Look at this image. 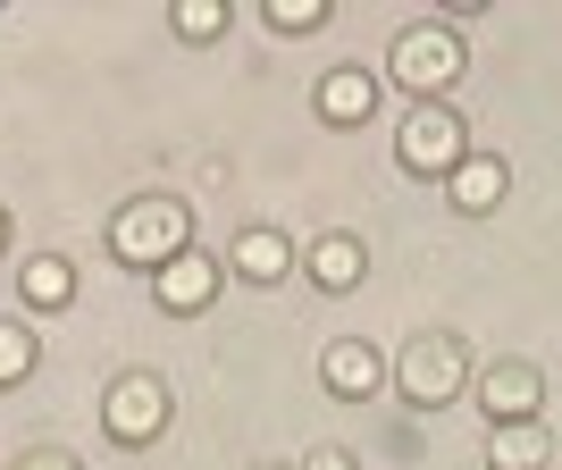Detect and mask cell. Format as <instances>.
Listing matches in <instances>:
<instances>
[{
    "mask_svg": "<svg viewBox=\"0 0 562 470\" xmlns=\"http://www.w3.org/2000/svg\"><path fill=\"white\" fill-rule=\"evenodd\" d=\"M110 253L135 260V269H168L177 253H193V211L168 202V193H143V202H126L110 219Z\"/></svg>",
    "mask_w": 562,
    "mask_h": 470,
    "instance_id": "6da1fadb",
    "label": "cell"
},
{
    "mask_svg": "<svg viewBox=\"0 0 562 470\" xmlns=\"http://www.w3.org/2000/svg\"><path fill=\"white\" fill-rule=\"evenodd\" d=\"M386 76H395L412 101H446V93H453V76H462V34H453L446 18L403 25L395 51H386Z\"/></svg>",
    "mask_w": 562,
    "mask_h": 470,
    "instance_id": "7a4b0ae2",
    "label": "cell"
},
{
    "mask_svg": "<svg viewBox=\"0 0 562 470\" xmlns=\"http://www.w3.org/2000/svg\"><path fill=\"white\" fill-rule=\"evenodd\" d=\"M395 160L412 177H453L470 160V135H462V118H453V101H412V118L395 126Z\"/></svg>",
    "mask_w": 562,
    "mask_h": 470,
    "instance_id": "3957f363",
    "label": "cell"
},
{
    "mask_svg": "<svg viewBox=\"0 0 562 470\" xmlns=\"http://www.w3.org/2000/svg\"><path fill=\"white\" fill-rule=\"evenodd\" d=\"M395 387L420 412H437V403H453L470 387V352H462V336H412L403 345V361H395Z\"/></svg>",
    "mask_w": 562,
    "mask_h": 470,
    "instance_id": "277c9868",
    "label": "cell"
},
{
    "mask_svg": "<svg viewBox=\"0 0 562 470\" xmlns=\"http://www.w3.org/2000/svg\"><path fill=\"white\" fill-rule=\"evenodd\" d=\"M168 412H177V403H168V378H151V370H126L110 395H101V428H110L117 446H151L168 428Z\"/></svg>",
    "mask_w": 562,
    "mask_h": 470,
    "instance_id": "5b68a950",
    "label": "cell"
},
{
    "mask_svg": "<svg viewBox=\"0 0 562 470\" xmlns=\"http://www.w3.org/2000/svg\"><path fill=\"white\" fill-rule=\"evenodd\" d=\"M479 403H487V428H504V421H538V412H546V378H538V361H487V370H479Z\"/></svg>",
    "mask_w": 562,
    "mask_h": 470,
    "instance_id": "8992f818",
    "label": "cell"
},
{
    "mask_svg": "<svg viewBox=\"0 0 562 470\" xmlns=\"http://www.w3.org/2000/svg\"><path fill=\"white\" fill-rule=\"evenodd\" d=\"M319 378H328V395H345V403H370L378 387H386V361H378V345H361V336H336L328 352H319Z\"/></svg>",
    "mask_w": 562,
    "mask_h": 470,
    "instance_id": "52a82bcc",
    "label": "cell"
},
{
    "mask_svg": "<svg viewBox=\"0 0 562 470\" xmlns=\"http://www.w3.org/2000/svg\"><path fill=\"white\" fill-rule=\"evenodd\" d=\"M218 278H227V269H218L211 253H177L160 269V311H177V320H193V311H211V294H218Z\"/></svg>",
    "mask_w": 562,
    "mask_h": 470,
    "instance_id": "ba28073f",
    "label": "cell"
},
{
    "mask_svg": "<svg viewBox=\"0 0 562 470\" xmlns=\"http://www.w3.org/2000/svg\"><path fill=\"white\" fill-rule=\"evenodd\" d=\"M319 118H328V126H370V118H378V76L361 68V59L328 68V76H319Z\"/></svg>",
    "mask_w": 562,
    "mask_h": 470,
    "instance_id": "9c48e42d",
    "label": "cell"
},
{
    "mask_svg": "<svg viewBox=\"0 0 562 470\" xmlns=\"http://www.w3.org/2000/svg\"><path fill=\"white\" fill-rule=\"evenodd\" d=\"M446 193H453V211H470V219H487L504 193H513V168H504V152H470L462 168L446 177Z\"/></svg>",
    "mask_w": 562,
    "mask_h": 470,
    "instance_id": "30bf717a",
    "label": "cell"
},
{
    "mask_svg": "<svg viewBox=\"0 0 562 470\" xmlns=\"http://www.w3.org/2000/svg\"><path fill=\"white\" fill-rule=\"evenodd\" d=\"M311 286H319V294H352V286L370 278V253H361V235H345V227H328L319 235V244H311Z\"/></svg>",
    "mask_w": 562,
    "mask_h": 470,
    "instance_id": "8fae6325",
    "label": "cell"
},
{
    "mask_svg": "<svg viewBox=\"0 0 562 470\" xmlns=\"http://www.w3.org/2000/svg\"><path fill=\"white\" fill-rule=\"evenodd\" d=\"M546 462H554V428H546V421L487 428V470H546Z\"/></svg>",
    "mask_w": 562,
    "mask_h": 470,
    "instance_id": "7c38bea8",
    "label": "cell"
},
{
    "mask_svg": "<svg viewBox=\"0 0 562 470\" xmlns=\"http://www.w3.org/2000/svg\"><path fill=\"white\" fill-rule=\"evenodd\" d=\"M235 278H252V286H278L285 278V269H294V244H285V235L278 227H244V235H235Z\"/></svg>",
    "mask_w": 562,
    "mask_h": 470,
    "instance_id": "4fadbf2b",
    "label": "cell"
},
{
    "mask_svg": "<svg viewBox=\"0 0 562 470\" xmlns=\"http://www.w3.org/2000/svg\"><path fill=\"white\" fill-rule=\"evenodd\" d=\"M18 294H25L34 311H68V303H76V269H68L59 253H34V260L18 269Z\"/></svg>",
    "mask_w": 562,
    "mask_h": 470,
    "instance_id": "5bb4252c",
    "label": "cell"
},
{
    "mask_svg": "<svg viewBox=\"0 0 562 470\" xmlns=\"http://www.w3.org/2000/svg\"><path fill=\"white\" fill-rule=\"evenodd\" d=\"M34 361H43L34 328H25V320H0V387H18V378H34Z\"/></svg>",
    "mask_w": 562,
    "mask_h": 470,
    "instance_id": "9a60e30c",
    "label": "cell"
},
{
    "mask_svg": "<svg viewBox=\"0 0 562 470\" xmlns=\"http://www.w3.org/2000/svg\"><path fill=\"white\" fill-rule=\"evenodd\" d=\"M177 34H186V43H211V34H227V9H218V0H177Z\"/></svg>",
    "mask_w": 562,
    "mask_h": 470,
    "instance_id": "2e32d148",
    "label": "cell"
},
{
    "mask_svg": "<svg viewBox=\"0 0 562 470\" xmlns=\"http://www.w3.org/2000/svg\"><path fill=\"white\" fill-rule=\"evenodd\" d=\"M269 25H278V34H319V25H328V0H278Z\"/></svg>",
    "mask_w": 562,
    "mask_h": 470,
    "instance_id": "e0dca14e",
    "label": "cell"
},
{
    "mask_svg": "<svg viewBox=\"0 0 562 470\" xmlns=\"http://www.w3.org/2000/svg\"><path fill=\"white\" fill-rule=\"evenodd\" d=\"M303 470H352V454L345 446H319V454H303Z\"/></svg>",
    "mask_w": 562,
    "mask_h": 470,
    "instance_id": "ac0fdd59",
    "label": "cell"
},
{
    "mask_svg": "<svg viewBox=\"0 0 562 470\" xmlns=\"http://www.w3.org/2000/svg\"><path fill=\"white\" fill-rule=\"evenodd\" d=\"M9 470H76V462H68V454H18Z\"/></svg>",
    "mask_w": 562,
    "mask_h": 470,
    "instance_id": "d6986e66",
    "label": "cell"
},
{
    "mask_svg": "<svg viewBox=\"0 0 562 470\" xmlns=\"http://www.w3.org/2000/svg\"><path fill=\"white\" fill-rule=\"evenodd\" d=\"M0 244H9V211H0Z\"/></svg>",
    "mask_w": 562,
    "mask_h": 470,
    "instance_id": "ffe728a7",
    "label": "cell"
},
{
    "mask_svg": "<svg viewBox=\"0 0 562 470\" xmlns=\"http://www.w3.org/2000/svg\"><path fill=\"white\" fill-rule=\"evenodd\" d=\"M260 470H278V462H260Z\"/></svg>",
    "mask_w": 562,
    "mask_h": 470,
    "instance_id": "44dd1931",
    "label": "cell"
}]
</instances>
